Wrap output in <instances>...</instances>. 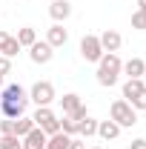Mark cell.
<instances>
[{"mask_svg": "<svg viewBox=\"0 0 146 149\" xmlns=\"http://www.w3.org/2000/svg\"><path fill=\"white\" fill-rule=\"evenodd\" d=\"M123 69V60L117 57V52H106V55L97 60V83L100 86H115L117 77Z\"/></svg>", "mask_w": 146, "mask_h": 149, "instance_id": "1", "label": "cell"}, {"mask_svg": "<svg viewBox=\"0 0 146 149\" xmlns=\"http://www.w3.org/2000/svg\"><path fill=\"white\" fill-rule=\"evenodd\" d=\"M109 118L120 129H126V126H135V123H138V109H132V103L120 97V100H115L109 106Z\"/></svg>", "mask_w": 146, "mask_h": 149, "instance_id": "2", "label": "cell"}, {"mask_svg": "<svg viewBox=\"0 0 146 149\" xmlns=\"http://www.w3.org/2000/svg\"><path fill=\"white\" fill-rule=\"evenodd\" d=\"M32 120H35L37 129H43L46 135H55V132H60V118H57V115L49 109V106H37L35 115H32Z\"/></svg>", "mask_w": 146, "mask_h": 149, "instance_id": "3", "label": "cell"}, {"mask_svg": "<svg viewBox=\"0 0 146 149\" xmlns=\"http://www.w3.org/2000/svg\"><path fill=\"white\" fill-rule=\"evenodd\" d=\"M103 55H106V52H103V46H100V37L97 35H83V40H80V57H83L86 63H97Z\"/></svg>", "mask_w": 146, "mask_h": 149, "instance_id": "4", "label": "cell"}, {"mask_svg": "<svg viewBox=\"0 0 146 149\" xmlns=\"http://www.w3.org/2000/svg\"><path fill=\"white\" fill-rule=\"evenodd\" d=\"M29 100H35L37 106H49L55 100V86L49 80H37L35 86L29 89Z\"/></svg>", "mask_w": 146, "mask_h": 149, "instance_id": "5", "label": "cell"}, {"mask_svg": "<svg viewBox=\"0 0 146 149\" xmlns=\"http://www.w3.org/2000/svg\"><path fill=\"white\" fill-rule=\"evenodd\" d=\"M29 57H32V63H40V66H46V63L55 57V49H52L46 40H35V43L29 46Z\"/></svg>", "mask_w": 146, "mask_h": 149, "instance_id": "6", "label": "cell"}, {"mask_svg": "<svg viewBox=\"0 0 146 149\" xmlns=\"http://www.w3.org/2000/svg\"><path fill=\"white\" fill-rule=\"evenodd\" d=\"M26 103L29 100H0V112H3V118L17 120V118L26 115Z\"/></svg>", "mask_w": 146, "mask_h": 149, "instance_id": "7", "label": "cell"}, {"mask_svg": "<svg viewBox=\"0 0 146 149\" xmlns=\"http://www.w3.org/2000/svg\"><path fill=\"white\" fill-rule=\"evenodd\" d=\"M66 40H69V32L63 29V23H55V26H49V32H46V43H49L52 49H60V46H66Z\"/></svg>", "mask_w": 146, "mask_h": 149, "instance_id": "8", "label": "cell"}, {"mask_svg": "<svg viewBox=\"0 0 146 149\" xmlns=\"http://www.w3.org/2000/svg\"><path fill=\"white\" fill-rule=\"evenodd\" d=\"M49 15H52V20H55V23L69 20V17H72V3H69V0H52Z\"/></svg>", "mask_w": 146, "mask_h": 149, "instance_id": "9", "label": "cell"}, {"mask_svg": "<svg viewBox=\"0 0 146 149\" xmlns=\"http://www.w3.org/2000/svg\"><path fill=\"white\" fill-rule=\"evenodd\" d=\"M17 52H20V43H17V37L0 29V55H3V57H15Z\"/></svg>", "mask_w": 146, "mask_h": 149, "instance_id": "10", "label": "cell"}, {"mask_svg": "<svg viewBox=\"0 0 146 149\" xmlns=\"http://www.w3.org/2000/svg\"><path fill=\"white\" fill-rule=\"evenodd\" d=\"M46 138H49V135L35 126V129L29 132L26 138H20V141H23V149H46Z\"/></svg>", "mask_w": 146, "mask_h": 149, "instance_id": "11", "label": "cell"}, {"mask_svg": "<svg viewBox=\"0 0 146 149\" xmlns=\"http://www.w3.org/2000/svg\"><path fill=\"white\" fill-rule=\"evenodd\" d=\"M100 37V46H103V52H117L120 49V43H123V37L117 35L115 29H106L103 35H97Z\"/></svg>", "mask_w": 146, "mask_h": 149, "instance_id": "12", "label": "cell"}, {"mask_svg": "<svg viewBox=\"0 0 146 149\" xmlns=\"http://www.w3.org/2000/svg\"><path fill=\"white\" fill-rule=\"evenodd\" d=\"M0 100H29V92H26L20 83H9V86L0 92Z\"/></svg>", "mask_w": 146, "mask_h": 149, "instance_id": "13", "label": "cell"}, {"mask_svg": "<svg viewBox=\"0 0 146 149\" xmlns=\"http://www.w3.org/2000/svg\"><path fill=\"white\" fill-rule=\"evenodd\" d=\"M97 135H100L103 141H115V138L120 135V126H117L112 118L109 120H97Z\"/></svg>", "mask_w": 146, "mask_h": 149, "instance_id": "14", "label": "cell"}, {"mask_svg": "<svg viewBox=\"0 0 146 149\" xmlns=\"http://www.w3.org/2000/svg\"><path fill=\"white\" fill-rule=\"evenodd\" d=\"M120 72L126 74V77H143L146 63L140 60V57H132V60H126V63H123V69H120Z\"/></svg>", "mask_w": 146, "mask_h": 149, "instance_id": "15", "label": "cell"}, {"mask_svg": "<svg viewBox=\"0 0 146 149\" xmlns=\"http://www.w3.org/2000/svg\"><path fill=\"white\" fill-rule=\"evenodd\" d=\"M143 86H146L143 77H126V83H123V100H132Z\"/></svg>", "mask_w": 146, "mask_h": 149, "instance_id": "16", "label": "cell"}, {"mask_svg": "<svg viewBox=\"0 0 146 149\" xmlns=\"http://www.w3.org/2000/svg\"><path fill=\"white\" fill-rule=\"evenodd\" d=\"M69 135L66 132H55V135H49L46 138V149H69Z\"/></svg>", "mask_w": 146, "mask_h": 149, "instance_id": "17", "label": "cell"}, {"mask_svg": "<svg viewBox=\"0 0 146 149\" xmlns=\"http://www.w3.org/2000/svg\"><path fill=\"white\" fill-rule=\"evenodd\" d=\"M60 106H63V115H72L77 106H83V100H80V95L69 92V95H63V97H60Z\"/></svg>", "mask_w": 146, "mask_h": 149, "instance_id": "18", "label": "cell"}, {"mask_svg": "<svg viewBox=\"0 0 146 149\" xmlns=\"http://www.w3.org/2000/svg\"><path fill=\"white\" fill-rule=\"evenodd\" d=\"M17 43H20V49H23V46H26V49H29V46H32V43H35L37 40V32L35 29H32V26H23V29H17Z\"/></svg>", "mask_w": 146, "mask_h": 149, "instance_id": "19", "label": "cell"}, {"mask_svg": "<svg viewBox=\"0 0 146 149\" xmlns=\"http://www.w3.org/2000/svg\"><path fill=\"white\" fill-rule=\"evenodd\" d=\"M32 129H35V120H32L29 115H23V118H17V120H15V135H17V138H26Z\"/></svg>", "mask_w": 146, "mask_h": 149, "instance_id": "20", "label": "cell"}, {"mask_svg": "<svg viewBox=\"0 0 146 149\" xmlns=\"http://www.w3.org/2000/svg\"><path fill=\"white\" fill-rule=\"evenodd\" d=\"M77 135H83V138H95V135H97V120H95V118H83L80 126H77Z\"/></svg>", "mask_w": 146, "mask_h": 149, "instance_id": "21", "label": "cell"}, {"mask_svg": "<svg viewBox=\"0 0 146 149\" xmlns=\"http://www.w3.org/2000/svg\"><path fill=\"white\" fill-rule=\"evenodd\" d=\"M77 126H80V120H74L72 115H63V118H60V132H66L69 138L77 135Z\"/></svg>", "mask_w": 146, "mask_h": 149, "instance_id": "22", "label": "cell"}, {"mask_svg": "<svg viewBox=\"0 0 146 149\" xmlns=\"http://www.w3.org/2000/svg\"><path fill=\"white\" fill-rule=\"evenodd\" d=\"M129 103H132V109H140V112H146V86H143V89H140L138 95H135V97H132Z\"/></svg>", "mask_w": 146, "mask_h": 149, "instance_id": "23", "label": "cell"}, {"mask_svg": "<svg viewBox=\"0 0 146 149\" xmlns=\"http://www.w3.org/2000/svg\"><path fill=\"white\" fill-rule=\"evenodd\" d=\"M12 146H20L17 135H0V149H12Z\"/></svg>", "mask_w": 146, "mask_h": 149, "instance_id": "24", "label": "cell"}, {"mask_svg": "<svg viewBox=\"0 0 146 149\" xmlns=\"http://www.w3.org/2000/svg\"><path fill=\"white\" fill-rule=\"evenodd\" d=\"M132 29L146 32V15H143V12H135V15H132Z\"/></svg>", "mask_w": 146, "mask_h": 149, "instance_id": "25", "label": "cell"}, {"mask_svg": "<svg viewBox=\"0 0 146 149\" xmlns=\"http://www.w3.org/2000/svg\"><path fill=\"white\" fill-rule=\"evenodd\" d=\"M0 135H15V120L12 118H3L0 120Z\"/></svg>", "mask_w": 146, "mask_h": 149, "instance_id": "26", "label": "cell"}, {"mask_svg": "<svg viewBox=\"0 0 146 149\" xmlns=\"http://www.w3.org/2000/svg\"><path fill=\"white\" fill-rule=\"evenodd\" d=\"M9 72H12V57H3V55H0V77H6Z\"/></svg>", "mask_w": 146, "mask_h": 149, "instance_id": "27", "label": "cell"}, {"mask_svg": "<svg viewBox=\"0 0 146 149\" xmlns=\"http://www.w3.org/2000/svg\"><path fill=\"white\" fill-rule=\"evenodd\" d=\"M72 118H74V120H83V118H89V112H86V106H77V109L72 112Z\"/></svg>", "mask_w": 146, "mask_h": 149, "instance_id": "28", "label": "cell"}, {"mask_svg": "<svg viewBox=\"0 0 146 149\" xmlns=\"http://www.w3.org/2000/svg\"><path fill=\"white\" fill-rule=\"evenodd\" d=\"M129 149H146V138H138V141H132Z\"/></svg>", "mask_w": 146, "mask_h": 149, "instance_id": "29", "label": "cell"}, {"mask_svg": "<svg viewBox=\"0 0 146 149\" xmlns=\"http://www.w3.org/2000/svg\"><path fill=\"white\" fill-rule=\"evenodd\" d=\"M69 149H86V143L77 141V138H72V141H69Z\"/></svg>", "mask_w": 146, "mask_h": 149, "instance_id": "30", "label": "cell"}, {"mask_svg": "<svg viewBox=\"0 0 146 149\" xmlns=\"http://www.w3.org/2000/svg\"><path fill=\"white\" fill-rule=\"evenodd\" d=\"M12 149H23V143H20V146H12Z\"/></svg>", "mask_w": 146, "mask_h": 149, "instance_id": "31", "label": "cell"}, {"mask_svg": "<svg viewBox=\"0 0 146 149\" xmlns=\"http://www.w3.org/2000/svg\"><path fill=\"white\" fill-rule=\"evenodd\" d=\"M143 83H146V72H143Z\"/></svg>", "mask_w": 146, "mask_h": 149, "instance_id": "32", "label": "cell"}, {"mask_svg": "<svg viewBox=\"0 0 146 149\" xmlns=\"http://www.w3.org/2000/svg\"><path fill=\"white\" fill-rule=\"evenodd\" d=\"M0 86H3V77H0Z\"/></svg>", "mask_w": 146, "mask_h": 149, "instance_id": "33", "label": "cell"}, {"mask_svg": "<svg viewBox=\"0 0 146 149\" xmlns=\"http://www.w3.org/2000/svg\"><path fill=\"white\" fill-rule=\"evenodd\" d=\"M92 149H100V146H92Z\"/></svg>", "mask_w": 146, "mask_h": 149, "instance_id": "34", "label": "cell"}]
</instances>
